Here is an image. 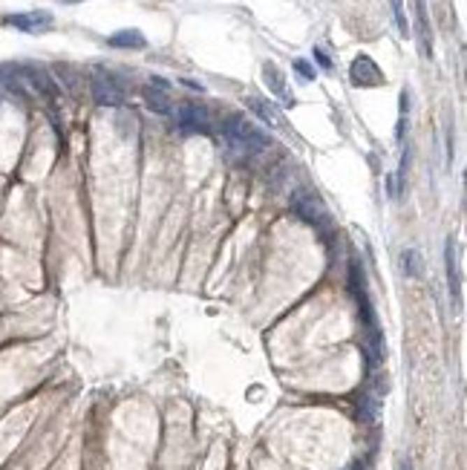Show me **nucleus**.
<instances>
[{
    "label": "nucleus",
    "instance_id": "2eb2a0df",
    "mask_svg": "<svg viewBox=\"0 0 467 470\" xmlns=\"http://www.w3.org/2000/svg\"><path fill=\"white\" fill-rule=\"evenodd\" d=\"M392 3V17H395V27H398L401 35H407V15H404V0H389Z\"/></svg>",
    "mask_w": 467,
    "mask_h": 470
},
{
    "label": "nucleus",
    "instance_id": "6ab92c4d",
    "mask_svg": "<svg viewBox=\"0 0 467 470\" xmlns=\"http://www.w3.org/2000/svg\"><path fill=\"white\" fill-rule=\"evenodd\" d=\"M182 84H185V87H191V90H199V92H202V84H199V81H191V78H182Z\"/></svg>",
    "mask_w": 467,
    "mask_h": 470
},
{
    "label": "nucleus",
    "instance_id": "f257e3e1",
    "mask_svg": "<svg viewBox=\"0 0 467 470\" xmlns=\"http://www.w3.org/2000/svg\"><path fill=\"white\" fill-rule=\"evenodd\" d=\"M225 136H228V142L231 148H237L240 153H257V150H266L271 148V138L266 130H260L254 122H248L243 113H231L225 124H222Z\"/></svg>",
    "mask_w": 467,
    "mask_h": 470
},
{
    "label": "nucleus",
    "instance_id": "1a4fd4ad",
    "mask_svg": "<svg viewBox=\"0 0 467 470\" xmlns=\"http://www.w3.org/2000/svg\"><path fill=\"white\" fill-rule=\"evenodd\" d=\"M263 78H266V84H268L271 92L283 96V101H286L289 107H294V96H289V92H286V76L280 73V66H277L274 61H266V64H263Z\"/></svg>",
    "mask_w": 467,
    "mask_h": 470
},
{
    "label": "nucleus",
    "instance_id": "dca6fc26",
    "mask_svg": "<svg viewBox=\"0 0 467 470\" xmlns=\"http://www.w3.org/2000/svg\"><path fill=\"white\" fill-rule=\"evenodd\" d=\"M294 69H297V73L303 76V81H315V66L306 61V58H294Z\"/></svg>",
    "mask_w": 467,
    "mask_h": 470
},
{
    "label": "nucleus",
    "instance_id": "6e6552de",
    "mask_svg": "<svg viewBox=\"0 0 467 470\" xmlns=\"http://www.w3.org/2000/svg\"><path fill=\"white\" fill-rule=\"evenodd\" d=\"M415 27H418V46H422V55L430 58L433 35H430V20H427V0H415Z\"/></svg>",
    "mask_w": 467,
    "mask_h": 470
},
{
    "label": "nucleus",
    "instance_id": "9b49d317",
    "mask_svg": "<svg viewBox=\"0 0 467 470\" xmlns=\"http://www.w3.org/2000/svg\"><path fill=\"white\" fill-rule=\"evenodd\" d=\"M445 263H447V283H450V297L459 306V297H461V277H459V263H456V248H453V240L447 243V251H445Z\"/></svg>",
    "mask_w": 467,
    "mask_h": 470
},
{
    "label": "nucleus",
    "instance_id": "aec40b11",
    "mask_svg": "<svg viewBox=\"0 0 467 470\" xmlns=\"http://www.w3.org/2000/svg\"><path fill=\"white\" fill-rule=\"evenodd\" d=\"M58 3H66V6H69V3H81V0H58Z\"/></svg>",
    "mask_w": 467,
    "mask_h": 470
},
{
    "label": "nucleus",
    "instance_id": "0eeeda50",
    "mask_svg": "<svg viewBox=\"0 0 467 470\" xmlns=\"http://www.w3.org/2000/svg\"><path fill=\"white\" fill-rule=\"evenodd\" d=\"M245 107H248L254 115H260V119H263L268 127H286L283 115H280V110H277L271 101L257 99V96H248V99H245Z\"/></svg>",
    "mask_w": 467,
    "mask_h": 470
},
{
    "label": "nucleus",
    "instance_id": "7ed1b4c3",
    "mask_svg": "<svg viewBox=\"0 0 467 470\" xmlns=\"http://www.w3.org/2000/svg\"><path fill=\"white\" fill-rule=\"evenodd\" d=\"M6 27H15L17 32H29V35H41V32H50L55 27V17L46 12V9H32V12H15L3 17Z\"/></svg>",
    "mask_w": 467,
    "mask_h": 470
},
{
    "label": "nucleus",
    "instance_id": "39448f33",
    "mask_svg": "<svg viewBox=\"0 0 467 470\" xmlns=\"http://www.w3.org/2000/svg\"><path fill=\"white\" fill-rule=\"evenodd\" d=\"M176 124L182 133H208V110L202 104L185 101L176 107Z\"/></svg>",
    "mask_w": 467,
    "mask_h": 470
},
{
    "label": "nucleus",
    "instance_id": "a211bd4d",
    "mask_svg": "<svg viewBox=\"0 0 467 470\" xmlns=\"http://www.w3.org/2000/svg\"><path fill=\"white\" fill-rule=\"evenodd\" d=\"M395 470H412V462L401 456V459H398V464H395Z\"/></svg>",
    "mask_w": 467,
    "mask_h": 470
},
{
    "label": "nucleus",
    "instance_id": "f03ea898",
    "mask_svg": "<svg viewBox=\"0 0 467 470\" xmlns=\"http://www.w3.org/2000/svg\"><path fill=\"white\" fill-rule=\"evenodd\" d=\"M292 211L312 228H329V211H326L323 199L312 191H294L292 194Z\"/></svg>",
    "mask_w": 467,
    "mask_h": 470
},
{
    "label": "nucleus",
    "instance_id": "9d476101",
    "mask_svg": "<svg viewBox=\"0 0 467 470\" xmlns=\"http://www.w3.org/2000/svg\"><path fill=\"white\" fill-rule=\"evenodd\" d=\"M110 46H115V50H145L148 46V38L138 32V29H119V32H113L107 38Z\"/></svg>",
    "mask_w": 467,
    "mask_h": 470
},
{
    "label": "nucleus",
    "instance_id": "423d86ee",
    "mask_svg": "<svg viewBox=\"0 0 467 470\" xmlns=\"http://www.w3.org/2000/svg\"><path fill=\"white\" fill-rule=\"evenodd\" d=\"M349 78H352L355 87H378V84H384V73L369 55H358L352 61V66H349Z\"/></svg>",
    "mask_w": 467,
    "mask_h": 470
},
{
    "label": "nucleus",
    "instance_id": "f8f14e48",
    "mask_svg": "<svg viewBox=\"0 0 467 470\" xmlns=\"http://www.w3.org/2000/svg\"><path fill=\"white\" fill-rule=\"evenodd\" d=\"M145 104L153 110V113H161V115H168V113H173V101H171V96L165 90H156V87H148L145 92Z\"/></svg>",
    "mask_w": 467,
    "mask_h": 470
},
{
    "label": "nucleus",
    "instance_id": "4468645a",
    "mask_svg": "<svg viewBox=\"0 0 467 470\" xmlns=\"http://www.w3.org/2000/svg\"><path fill=\"white\" fill-rule=\"evenodd\" d=\"M401 266H404V274H410V277H422V269H424L422 254H418L415 248L401 251Z\"/></svg>",
    "mask_w": 467,
    "mask_h": 470
},
{
    "label": "nucleus",
    "instance_id": "20e7f679",
    "mask_svg": "<svg viewBox=\"0 0 467 470\" xmlns=\"http://www.w3.org/2000/svg\"><path fill=\"white\" fill-rule=\"evenodd\" d=\"M89 90H92V99H96L99 107H122L124 104V90L115 84L113 76H104V73H96L89 81Z\"/></svg>",
    "mask_w": 467,
    "mask_h": 470
},
{
    "label": "nucleus",
    "instance_id": "412c9836",
    "mask_svg": "<svg viewBox=\"0 0 467 470\" xmlns=\"http://www.w3.org/2000/svg\"><path fill=\"white\" fill-rule=\"evenodd\" d=\"M349 470H364V467H361V464H352V467H349Z\"/></svg>",
    "mask_w": 467,
    "mask_h": 470
},
{
    "label": "nucleus",
    "instance_id": "f3484780",
    "mask_svg": "<svg viewBox=\"0 0 467 470\" xmlns=\"http://www.w3.org/2000/svg\"><path fill=\"white\" fill-rule=\"evenodd\" d=\"M312 55H315V61H317V64H320L323 69H332V61H329V55H326L323 50H315Z\"/></svg>",
    "mask_w": 467,
    "mask_h": 470
},
{
    "label": "nucleus",
    "instance_id": "ddd939ff",
    "mask_svg": "<svg viewBox=\"0 0 467 470\" xmlns=\"http://www.w3.org/2000/svg\"><path fill=\"white\" fill-rule=\"evenodd\" d=\"M378 407H381V398L372 395V392L366 390L364 398H361V404H358V418H361V421H375Z\"/></svg>",
    "mask_w": 467,
    "mask_h": 470
}]
</instances>
